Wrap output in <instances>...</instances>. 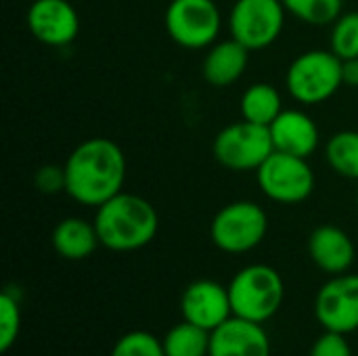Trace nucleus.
<instances>
[{
    "label": "nucleus",
    "mask_w": 358,
    "mask_h": 356,
    "mask_svg": "<svg viewBox=\"0 0 358 356\" xmlns=\"http://www.w3.org/2000/svg\"><path fill=\"white\" fill-rule=\"evenodd\" d=\"M310 356H352V348L348 344L346 334L325 329V334L315 340Z\"/></svg>",
    "instance_id": "obj_25"
},
{
    "label": "nucleus",
    "mask_w": 358,
    "mask_h": 356,
    "mask_svg": "<svg viewBox=\"0 0 358 356\" xmlns=\"http://www.w3.org/2000/svg\"><path fill=\"white\" fill-rule=\"evenodd\" d=\"M329 48L342 59H358V10L342 13L331 23Z\"/></svg>",
    "instance_id": "obj_22"
},
{
    "label": "nucleus",
    "mask_w": 358,
    "mask_h": 356,
    "mask_svg": "<svg viewBox=\"0 0 358 356\" xmlns=\"http://www.w3.org/2000/svg\"><path fill=\"white\" fill-rule=\"evenodd\" d=\"M94 227L103 248L111 252H136L155 239L159 216L151 201L122 191L96 208Z\"/></svg>",
    "instance_id": "obj_2"
},
{
    "label": "nucleus",
    "mask_w": 358,
    "mask_h": 356,
    "mask_svg": "<svg viewBox=\"0 0 358 356\" xmlns=\"http://www.w3.org/2000/svg\"><path fill=\"white\" fill-rule=\"evenodd\" d=\"M342 59L329 50H306L298 55L285 73V86L294 101L302 105H319L329 101L342 80Z\"/></svg>",
    "instance_id": "obj_4"
},
{
    "label": "nucleus",
    "mask_w": 358,
    "mask_h": 356,
    "mask_svg": "<svg viewBox=\"0 0 358 356\" xmlns=\"http://www.w3.org/2000/svg\"><path fill=\"white\" fill-rule=\"evenodd\" d=\"M210 340L212 332L182 319L164 336L162 344L166 356H210Z\"/></svg>",
    "instance_id": "obj_19"
},
{
    "label": "nucleus",
    "mask_w": 358,
    "mask_h": 356,
    "mask_svg": "<svg viewBox=\"0 0 358 356\" xmlns=\"http://www.w3.org/2000/svg\"><path fill=\"white\" fill-rule=\"evenodd\" d=\"M275 151L268 126L248 120L224 126L212 143L216 162L233 172H256Z\"/></svg>",
    "instance_id": "obj_6"
},
{
    "label": "nucleus",
    "mask_w": 358,
    "mask_h": 356,
    "mask_svg": "<svg viewBox=\"0 0 358 356\" xmlns=\"http://www.w3.org/2000/svg\"><path fill=\"white\" fill-rule=\"evenodd\" d=\"M109 356H166L162 340L151 336L149 332L134 329L124 334L111 348Z\"/></svg>",
    "instance_id": "obj_23"
},
{
    "label": "nucleus",
    "mask_w": 358,
    "mask_h": 356,
    "mask_svg": "<svg viewBox=\"0 0 358 356\" xmlns=\"http://www.w3.org/2000/svg\"><path fill=\"white\" fill-rule=\"evenodd\" d=\"M325 159L329 168L350 180H358V132H336L325 145Z\"/></svg>",
    "instance_id": "obj_20"
},
{
    "label": "nucleus",
    "mask_w": 358,
    "mask_h": 356,
    "mask_svg": "<svg viewBox=\"0 0 358 356\" xmlns=\"http://www.w3.org/2000/svg\"><path fill=\"white\" fill-rule=\"evenodd\" d=\"M250 48H245L235 38L220 40L208 48L203 59V78L214 88H227L235 84L248 69L250 63Z\"/></svg>",
    "instance_id": "obj_16"
},
{
    "label": "nucleus",
    "mask_w": 358,
    "mask_h": 356,
    "mask_svg": "<svg viewBox=\"0 0 358 356\" xmlns=\"http://www.w3.org/2000/svg\"><path fill=\"white\" fill-rule=\"evenodd\" d=\"M27 29L46 46H67L80 34V17L69 0H34L27 8Z\"/></svg>",
    "instance_id": "obj_12"
},
{
    "label": "nucleus",
    "mask_w": 358,
    "mask_h": 356,
    "mask_svg": "<svg viewBox=\"0 0 358 356\" xmlns=\"http://www.w3.org/2000/svg\"><path fill=\"white\" fill-rule=\"evenodd\" d=\"M52 248L65 260H84L101 245L94 222L78 216L63 218L52 231Z\"/></svg>",
    "instance_id": "obj_17"
},
{
    "label": "nucleus",
    "mask_w": 358,
    "mask_h": 356,
    "mask_svg": "<svg viewBox=\"0 0 358 356\" xmlns=\"http://www.w3.org/2000/svg\"><path fill=\"white\" fill-rule=\"evenodd\" d=\"M239 109L243 120L260 126H271L277 120V115L283 111L281 92L273 84L256 82L250 88H245V92L241 94Z\"/></svg>",
    "instance_id": "obj_18"
},
{
    "label": "nucleus",
    "mask_w": 358,
    "mask_h": 356,
    "mask_svg": "<svg viewBox=\"0 0 358 356\" xmlns=\"http://www.w3.org/2000/svg\"><path fill=\"white\" fill-rule=\"evenodd\" d=\"M315 317L327 332L355 334L358 329V273L329 279L315 298Z\"/></svg>",
    "instance_id": "obj_10"
},
{
    "label": "nucleus",
    "mask_w": 358,
    "mask_h": 356,
    "mask_svg": "<svg viewBox=\"0 0 358 356\" xmlns=\"http://www.w3.org/2000/svg\"><path fill=\"white\" fill-rule=\"evenodd\" d=\"M268 233V216L262 206L250 199L231 201L210 222V239L224 254H248Z\"/></svg>",
    "instance_id": "obj_5"
},
{
    "label": "nucleus",
    "mask_w": 358,
    "mask_h": 356,
    "mask_svg": "<svg viewBox=\"0 0 358 356\" xmlns=\"http://www.w3.org/2000/svg\"><path fill=\"white\" fill-rule=\"evenodd\" d=\"M34 185L44 195H57L65 191V168L55 164L38 168V172L34 174Z\"/></svg>",
    "instance_id": "obj_26"
},
{
    "label": "nucleus",
    "mask_w": 358,
    "mask_h": 356,
    "mask_svg": "<svg viewBox=\"0 0 358 356\" xmlns=\"http://www.w3.org/2000/svg\"><path fill=\"white\" fill-rule=\"evenodd\" d=\"M229 296L235 317L264 325L283 306L285 283L273 266L250 264L231 279Z\"/></svg>",
    "instance_id": "obj_3"
},
{
    "label": "nucleus",
    "mask_w": 358,
    "mask_h": 356,
    "mask_svg": "<svg viewBox=\"0 0 358 356\" xmlns=\"http://www.w3.org/2000/svg\"><path fill=\"white\" fill-rule=\"evenodd\" d=\"M210 356H271V340L262 323L233 315L212 332Z\"/></svg>",
    "instance_id": "obj_13"
},
{
    "label": "nucleus",
    "mask_w": 358,
    "mask_h": 356,
    "mask_svg": "<svg viewBox=\"0 0 358 356\" xmlns=\"http://www.w3.org/2000/svg\"><path fill=\"white\" fill-rule=\"evenodd\" d=\"M63 168L65 193L80 206L99 208L124 189L126 157L111 138H86L69 153Z\"/></svg>",
    "instance_id": "obj_1"
},
{
    "label": "nucleus",
    "mask_w": 358,
    "mask_h": 356,
    "mask_svg": "<svg viewBox=\"0 0 358 356\" xmlns=\"http://www.w3.org/2000/svg\"><path fill=\"white\" fill-rule=\"evenodd\" d=\"M342 80L346 86L358 88V59H348L342 63Z\"/></svg>",
    "instance_id": "obj_27"
},
{
    "label": "nucleus",
    "mask_w": 358,
    "mask_h": 356,
    "mask_svg": "<svg viewBox=\"0 0 358 356\" xmlns=\"http://www.w3.org/2000/svg\"><path fill=\"white\" fill-rule=\"evenodd\" d=\"M268 130L275 151L308 159L319 147V128L302 109H283Z\"/></svg>",
    "instance_id": "obj_15"
},
{
    "label": "nucleus",
    "mask_w": 358,
    "mask_h": 356,
    "mask_svg": "<svg viewBox=\"0 0 358 356\" xmlns=\"http://www.w3.org/2000/svg\"><path fill=\"white\" fill-rule=\"evenodd\" d=\"M285 13L283 0H237L229 13L231 38L252 52L268 48L285 27Z\"/></svg>",
    "instance_id": "obj_9"
},
{
    "label": "nucleus",
    "mask_w": 358,
    "mask_h": 356,
    "mask_svg": "<svg viewBox=\"0 0 358 356\" xmlns=\"http://www.w3.org/2000/svg\"><path fill=\"white\" fill-rule=\"evenodd\" d=\"M260 191L275 204L296 206L306 201L315 191V172L306 157L273 151L256 170Z\"/></svg>",
    "instance_id": "obj_8"
},
{
    "label": "nucleus",
    "mask_w": 358,
    "mask_h": 356,
    "mask_svg": "<svg viewBox=\"0 0 358 356\" xmlns=\"http://www.w3.org/2000/svg\"><path fill=\"white\" fill-rule=\"evenodd\" d=\"M19 332H21V306L19 300L8 294L2 292L0 294V350L8 353L15 342L19 340Z\"/></svg>",
    "instance_id": "obj_24"
},
{
    "label": "nucleus",
    "mask_w": 358,
    "mask_h": 356,
    "mask_svg": "<svg viewBox=\"0 0 358 356\" xmlns=\"http://www.w3.org/2000/svg\"><path fill=\"white\" fill-rule=\"evenodd\" d=\"M164 19L168 36L189 50L210 48L222 29V13L216 0H172Z\"/></svg>",
    "instance_id": "obj_7"
},
{
    "label": "nucleus",
    "mask_w": 358,
    "mask_h": 356,
    "mask_svg": "<svg viewBox=\"0 0 358 356\" xmlns=\"http://www.w3.org/2000/svg\"><path fill=\"white\" fill-rule=\"evenodd\" d=\"M308 256L317 269L336 277L350 271L357 248L350 235L336 225H321L308 237Z\"/></svg>",
    "instance_id": "obj_14"
},
{
    "label": "nucleus",
    "mask_w": 358,
    "mask_h": 356,
    "mask_svg": "<svg viewBox=\"0 0 358 356\" xmlns=\"http://www.w3.org/2000/svg\"><path fill=\"white\" fill-rule=\"evenodd\" d=\"M289 15L308 25H331L340 15L344 0H283Z\"/></svg>",
    "instance_id": "obj_21"
},
{
    "label": "nucleus",
    "mask_w": 358,
    "mask_h": 356,
    "mask_svg": "<svg viewBox=\"0 0 358 356\" xmlns=\"http://www.w3.org/2000/svg\"><path fill=\"white\" fill-rule=\"evenodd\" d=\"M180 313L185 321L214 332L233 317L229 285L214 279H197L189 283L180 296Z\"/></svg>",
    "instance_id": "obj_11"
}]
</instances>
